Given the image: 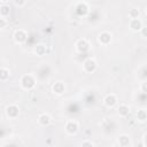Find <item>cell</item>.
Wrapping results in <instances>:
<instances>
[{"instance_id": "1", "label": "cell", "mask_w": 147, "mask_h": 147, "mask_svg": "<svg viewBox=\"0 0 147 147\" xmlns=\"http://www.w3.org/2000/svg\"><path fill=\"white\" fill-rule=\"evenodd\" d=\"M21 85L25 90H31L36 85V79H34V77L32 75H24L21 78Z\"/></svg>"}, {"instance_id": "2", "label": "cell", "mask_w": 147, "mask_h": 147, "mask_svg": "<svg viewBox=\"0 0 147 147\" xmlns=\"http://www.w3.org/2000/svg\"><path fill=\"white\" fill-rule=\"evenodd\" d=\"M96 67H98L96 61H95L94 59H92V57L86 59V60L84 61V63H83V68H84V70H85L86 72H93V71H95Z\"/></svg>"}, {"instance_id": "3", "label": "cell", "mask_w": 147, "mask_h": 147, "mask_svg": "<svg viewBox=\"0 0 147 147\" xmlns=\"http://www.w3.org/2000/svg\"><path fill=\"white\" fill-rule=\"evenodd\" d=\"M78 129H79V124H78V122L75 121V119H70V121H68L67 124H65V131H67V133H69V134L76 133V132L78 131Z\"/></svg>"}, {"instance_id": "4", "label": "cell", "mask_w": 147, "mask_h": 147, "mask_svg": "<svg viewBox=\"0 0 147 147\" xmlns=\"http://www.w3.org/2000/svg\"><path fill=\"white\" fill-rule=\"evenodd\" d=\"M26 38H28V33L24 30H22V29H17L14 32V40L16 42H20V44L21 42H24L26 40Z\"/></svg>"}, {"instance_id": "5", "label": "cell", "mask_w": 147, "mask_h": 147, "mask_svg": "<svg viewBox=\"0 0 147 147\" xmlns=\"http://www.w3.org/2000/svg\"><path fill=\"white\" fill-rule=\"evenodd\" d=\"M6 114H7V116L10 117V118H15V117L18 116L20 109H18V107H17L16 105H9V106L7 107V109H6Z\"/></svg>"}, {"instance_id": "6", "label": "cell", "mask_w": 147, "mask_h": 147, "mask_svg": "<svg viewBox=\"0 0 147 147\" xmlns=\"http://www.w3.org/2000/svg\"><path fill=\"white\" fill-rule=\"evenodd\" d=\"M76 47H77V49H78L79 52L85 53L86 51H88L90 44H88V41H87L86 39H79V40L77 41V44H76Z\"/></svg>"}, {"instance_id": "7", "label": "cell", "mask_w": 147, "mask_h": 147, "mask_svg": "<svg viewBox=\"0 0 147 147\" xmlns=\"http://www.w3.org/2000/svg\"><path fill=\"white\" fill-rule=\"evenodd\" d=\"M88 9H90L88 8V5L86 2H84V1L78 2L77 6H76V10H77V13L79 15H86L88 13Z\"/></svg>"}, {"instance_id": "8", "label": "cell", "mask_w": 147, "mask_h": 147, "mask_svg": "<svg viewBox=\"0 0 147 147\" xmlns=\"http://www.w3.org/2000/svg\"><path fill=\"white\" fill-rule=\"evenodd\" d=\"M129 25H130V29H131L132 31H136V32H138V31H140V30L142 29V23H141V21H140L139 18L130 20Z\"/></svg>"}, {"instance_id": "9", "label": "cell", "mask_w": 147, "mask_h": 147, "mask_svg": "<svg viewBox=\"0 0 147 147\" xmlns=\"http://www.w3.org/2000/svg\"><path fill=\"white\" fill-rule=\"evenodd\" d=\"M110 40H111V34H110L109 32L103 31V32H101V33L99 34V41H100L101 44L108 45V44L110 42Z\"/></svg>"}, {"instance_id": "10", "label": "cell", "mask_w": 147, "mask_h": 147, "mask_svg": "<svg viewBox=\"0 0 147 147\" xmlns=\"http://www.w3.org/2000/svg\"><path fill=\"white\" fill-rule=\"evenodd\" d=\"M105 105L107 107H114L116 103H117V98L115 94H108L106 98H105Z\"/></svg>"}, {"instance_id": "11", "label": "cell", "mask_w": 147, "mask_h": 147, "mask_svg": "<svg viewBox=\"0 0 147 147\" xmlns=\"http://www.w3.org/2000/svg\"><path fill=\"white\" fill-rule=\"evenodd\" d=\"M51 116L48 115V114H41L40 116H39V118H38V122H39V124H41L42 126H47V125H49L51 124Z\"/></svg>"}, {"instance_id": "12", "label": "cell", "mask_w": 147, "mask_h": 147, "mask_svg": "<svg viewBox=\"0 0 147 147\" xmlns=\"http://www.w3.org/2000/svg\"><path fill=\"white\" fill-rule=\"evenodd\" d=\"M52 90H53V92H54V93H56V94H62V93L64 92L65 87H64V84H63V83L57 82V83H55V84L53 85Z\"/></svg>"}, {"instance_id": "13", "label": "cell", "mask_w": 147, "mask_h": 147, "mask_svg": "<svg viewBox=\"0 0 147 147\" xmlns=\"http://www.w3.org/2000/svg\"><path fill=\"white\" fill-rule=\"evenodd\" d=\"M5 2H6V1H2L1 5H0V15H1V17H3V18H6V17L9 15V6L6 5Z\"/></svg>"}, {"instance_id": "14", "label": "cell", "mask_w": 147, "mask_h": 147, "mask_svg": "<svg viewBox=\"0 0 147 147\" xmlns=\"http://www.w3.org/2000/svg\"><path fill=\"white\" fill-rule=\"evenodd\" d=\"M118 144H119L121 147H127V146L130 145V139H129V137L125 136V134L121 136V137L118 138Z\"/></svg>"}, {"instance_id": "15", "label": "cell", "mask_w": 147, "mask_h": 147, "mask_svg": "<svg viewBox=\"0 0 147 147\" xmlns=\"http://www.w3.org/2000/svg\"><path fill=\"white\" fill-rule=\"evenodd\" d=\"M129 113H130V108H129L127 105H121L118 107V114L121 116H127Z\"/></svg>"}, {"instance_id": "16", "label": "cell", "mask_w": 147, "mask_h": 147, "mask_svg": "<svg viewBox=\"0 0 147 147\" xmlns=\"http://www.w3.org/2000/svg\"><path fill=\"white\" fill-rule=\"evenodd\" d=\"M137 119L140 122H145L147 119V111L144 109H140L137 111Z\"/></svg>"}, {"instance_id": "17", "label": "cell", "mask_w": 147, "mask_h": 147, "mask_svg": "<svg viewBox=\"0 0 147 147\" xmlns=\"http://www.w3.org/2000/svg\"><path fill=\"white\" fill-rule=\"evenodd\" d=\"M139 15H140V11L138 8H131L129 10V16L131 20H136V18H139Z\"/></svg>"}, {"instance_id": "18", "label": "cell", "mask_w": 147, "mask_h": 147, "mask_svg": "<svg viewBox=\"0 0 147 147\" xmlns=\"http://www.w3.org/2000/svg\"><path fill=\"white\" fill-rule=\"evenodd\" d=\"M34 53H36L37 55H44V54L46 53V47H45V45H42V44L37 45V46L34 47Z\"/></svg>"}, {"instance_id": "19", "label": "cell", "mask_w": 147, "mask_h": 147, "mask_svg": "<svg viewBox=\"0 0 147 147\" xmlns=\"http://www.w3.org/2000/svg\"><path fill=\"white\" fill-rule=\"evenodd\" d=\"M9 70L7 69V68H5V67H2L1 68V70H0V79L1 80H6L8 77H9Z\"/></svg>"}, {"instance_id": "20", "label": "cell", "mask_w": 147, "mask_h": 147, "mask_svg": "<svg viewBox=\"0 0 147 147\" xmlns=\"http://www.w3.org/2000/svg\"><path fill=\"white\" fill-rule=\"evenodd\" d=\"M141 91L145 92V93H147V80L141 84Z\"/></svg>"}, {"instance_id": "21", "label": "cell", "mask_w": 147, "mask_h": 147, "mask_svg": "<svg viewBox=\"0 0 147 147\" xmlns=\"http://www.w3.org/2000/svg\"><path fill=\"white\" fill-rule=\"evenodd\" d=\"M140 32H141V34L144 37H147V26H142V29L140 30Z\"/></svg>"}, {"instance_id": "22", "label": "cell", "mask_w": 147, "mask_h": 147, "mask_svg": "<svg viewBox=\"0 0 147 147\" xmlns=\"http://www.w3.org/2000/svg\"><path fill=\"white\" fill-rule=\"evenodd\" d=\"M82 147H93V145H92V142H90V141H84V142L82 144Z\"/></svg>"}, {"instance_id": "23", "label": "cell", "mask_w": 147, "mask_h": 147, "mask_svg": "<svg viewBox=\"0 0 147 147\" xmlns=\"http://www.w3.org/2000/svg\"><path fill=\"white\" fill-rule=\"evenodd\" d=\"M5 24H6V18L1 17L0 18V28H5Z\"/></svg>"}, {"instance_id": "24", "label": "cell", "mask_w": 147, "mask_h": 147, "mask_svg": "<svg viewBox=\"0 0 147 147\" xmlns=\"http://www.w3.org/2000/svg\"><path fill=\"white\" fill-rule=\"evenodd\" d=\"M25 3V1H18V0H15V5L16 6H23Z\"/></svg>"}, {"instance_id": "25", "label": "cell", "mask_w": 147, "mask_h": 147, "mask_svg": "<svg viewBox=\"0 0 147 147\" xmlns=\"http://www.w3.org/2000/svg\"><path fill=\"white\" fill-rule=\"evenodd\" d=\"M145 141H146V144H147V134L145 136Z\"/></svg>"}, {"instance_id": "26", "label": "cell", "mask_w": 147, "mask_h": 147, "mask_svg": "<svg viewBox=\"0 0 147 147\" xmlns=\"http://www.w3.org/2000/svg\"><path fill=\"white\" fill-rule=\"evenodd\" d=\"M146 14H147V6H146Z\"/></svg>"}]
</instances>
